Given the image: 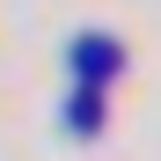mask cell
Returning a JSON list of instances; mask_svg holds the SVG:
<instances>
[{
    "label": "cell",
    "mask_w": 161,
    "mask_h": 161,
    "mask_svg": "<svg viewBox=\"0 0 161 161\" xmlns=\"http://www.w3.org/2000/svg\"><path fill=\"white\" fill-rule=\"evenodd\" d=\"M117 59H125V51H117L110 37H80V44H73V73L88 80V88H103V80L117 73Z\"/></svg>",
    "instance_id": "cell-1"
},
{
    "label": "cell",
    "mask_w": 161,
    "mask_h": 161,
    "mask_svg": "<svg viewBox=\"0 0 161 161\" xmlns=\"http://www.w3.org/2000/svg\"><path fill=\"white\" fill-rule=\"evenodd\" d=\"M103 125V103L95 95H73V132H95Z\"/></svg>",
    "instance_id": "cell-2"
}]
</instances>
